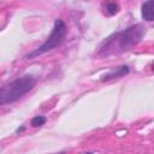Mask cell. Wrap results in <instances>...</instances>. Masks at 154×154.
<instances>
[{
	"instance_id": "cell-1",
	"label": "cell",
	"mask_w": 154,
	"mask_h": 154,
	"mask_svg": "<svg viewBox=\"0 0 154 154\" xmlns=\"http://www.w3.org/2000/svg\"><path fill=\"white\" fill-rule=\"evenodd\" d=\"M144 35L146 26L141 23L134 24L122 31H117L109 35L106 40H103L95 55L101 59L129 52L141 42Z\"/></svg>"
},
{
	"instance_id": "cell-2",
	"label": "cell",
	"mask_w": 154,
	"mask_h": 154,
	"mask_svg": "<svg viewBox=\"0 0 154 154\" xmlns=\"http://www.w3.org/2000/svg\"><path fill=\"white\" fill-rule=\"evenodd\" d=\"M36 84V78L32 75H24L8 84L4 85L0 90V105L16 102L26 93H29Z\"/></svg>"
},
{
	"instance_id": "cell-3",
	"label": "cell",
	"mask_w": 154,
	"mask_h": 154,
	"mask_svg": "<svg viewBox=\"0 0 154 154\" xmlns=\"http://www.w3.org/2000/svg\"><path fill=\"white\" fill-rule=\"evenodd\" d=\"M66 31H67V28H66L65 22L63 19H55L53 29H52L49 36L47 37V40L41 46H38L36 49H34L32 52L25 54L24 58L25 59H35V58H37V57L47 53V52H51V51L58 48L63 43V41L65 38Z\"/></svg>"
},
{
	"instance_id": "cell-4",
	"label": "cell",
	"mask_w": 154,
	"mask_h": 154,
	"mask_svg": "<svg viewBox=\"0 0 154 154\" xmlns=\"http://www.w3.org/2000/svg\"><path fill=\"white\" fill-rule=\"evenodd\" d=\"M129 72H130V67H129L128 65H120V66L116 67L113 71L102 75L101 78H100V81H101V82H108V81H112V79H116V78L124 77V76H126Z\"/></svg>"
},
{
	"instance_id": "cell-5",
	"label": "cell",
	"mask_w": 154,
	"mask_h": 154,
	"mask_svg": "<svg viewBox=\"0 0 154 154\" xmlns=\"http://www.w3.org/2000/svg\"><path fill=\"white\" fill-rule=\"evenodd\" d=\"M141 16L146 22L154 20V0H148L141 5Z\"/></svg>"
},
{
	"instance_id": "cell-6",
	"label": "cell",
	"mask_w": 154,
	"mask_h": 154,
	"mask_svg": "<svg viewBox=\"0 0 154 154\" xmlns=\"http://www.w3.org/2000/svg\"><path fill=\"white\" fill-rule=\"evenodd\" d=\"M119 4L118 2H113V1H108L106 4H103V12L106 16H114L119 12Z\"/></svg>"
},
{
	"instance_id": "cell-7",
	"label": "cell",
	"mask_w": 154,
	"mask_h": 154,
	"mask_svg": "<svg viewBox=\"0 0 154 154\" xmlns=\"http://www.w3.org/2000/svg\"><path fill=\"white\" fill-rule=\"evenodd\" d=\"M47 122V118L45 116H35L31 120H30V125L32 128H40L42 125H45V123Z\"/></svg>"
},
{
	"instance_id": "cell-8",
	"label": "cell",
	"mask_w": 154,
	"mask_h": 154,
	"mask_svg": "<svg viewBox=\"0 0 154 154\" xmlns=\"http://www.w3.org/2000/svg\"><path fill=\"white\" fill-rule=\"evenodd\" d=\"M24 130H25V126H24V125H22L20 128H18V129L16 130V134H22Z\"/></svg>"
},
{
	"instance_id": "cell-9",
	"label": "cell",
	"mask_w": 154,
	"mask_h": 154,
	"mask_svg": "<svg viewBox=\"0 0 154 154\" xmlns=\"http://www.w3.org/2000/svg\"><path fill=\"white\" fill-rule=\"evenodd\" d=\"M152 71L154 72V61H153V64H152Z\"/></svg>"
},
{
	"instance_id": "cell-10",
	"label": "cell",
	"mask_w": 154,
	"mask_h": 154,
	"mask_svg": "<svg viewBox=\"0 0 154 154\" xmlns=\"http://www.w3.org/2000/svg\"><path fill=\"white\" fill-rule=\"evenodd\" d=\"M85 154H93V153H90V152H88V153H85Z\"/></svg>"
},
{
	"instance_id": "cell-11",
	"label": "cell",
	"mask_w": 154,
	"mask_h": 154,
	"mask_svg": "<svg viewBox=\"0 0 154 154\" xmlns=\"http://www.w3.org/2000/svg\"><path fill=\"white\" fill-rule=\"evenodd\" d=\"M60 154H64V153H60Z\"/></svg>"
}]
</instances>
